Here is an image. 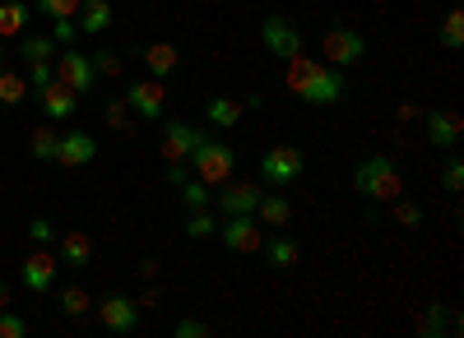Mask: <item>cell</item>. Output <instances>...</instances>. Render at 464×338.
<instances>
[{
	"label": "cell",
	"instance_id": "6da1fadb",
	"mask_svg": "<svg viewBox=\"0 0 464 338\" xmlns=\"http://www.w3.org/2000/svg\"><path fill=\"white\" fill-rule=\"evenodd\" d=\"M288 93H297L302 102H312V107H334L343 98V70L339 65H325L316 56H288Z\"/></svg>",
	"mask_w": 464,
	"mask_h": 338
},
{
	"label": "cell",
	"instance_id": "7a4b0ae2",
	"mask_svg": "<svg viewBox=\"0 0 464 338\" xmlns=\"http://www.w3.org/2000/svg\"><path fill=\"white\" fill-rule=\"evenodd\" d=\"M353 191L367 195L372 204H391V200H400V195H404L400 163H395V158H385V154L358 163V167H353Z\"/></svg>",
	"mask_w": 464,
	"mask_h": 338
},
{
	"label": "cell",
	"instance_id": "3957f363",
	"mask_svg": "<svg viewBox=\"0 0 464 338\" xmlns=\"http://www.w3.org/2000/svg\"><path fill=\"white\" fill-rule=\"evenodd\" d=\"M186 167H196V181H205L209 191H218V185L232 176V167H237V154H232V144L205 135V139L196 144V154L186 158Z\"/></svg>",
	"mask_w": 464,
	"mask_h": 338
},
{
	"label": "cell",
	"instance_id": "277c9868",
	"mask_svg": "<svg viewBox=\"0 0 464 338\" xmlns=\"http://www.w3.org/2000/svg\"><path fill=\"white\" fill-rule=\"evenodd\" d=\"M325 65H358L362 56H367V37L358 33V28H348V23H334V28H325Z\"/></svg>",
	"mask_w": 464,
	"mask_h": 338
},
{
	"label": "cell",
	"instance_id": "5b68a950",
	"mask_svg": "<svg viewBox=\"0 0 464 338\" xmlns=\"http://www.w3.org/2000/svg\"><path fill=\"white\" fill-rule=\"evenodd\" d=\"M302 172H306L302 148H293V144H275V148H265V158H260V176H265L269 185H293Z\"/></svg>",
	"mask_w": 464,
	"mask_h": 338
},
{
	"label": "cell",
	"instance_id": "8992f818",
	"mask_svg": "<svg viewBox=\"0 0 464 338\" xmlns=\"http://www.w3.org/2000/svg\"><path fill=\"white\" fill-rule=\"evenodd\" d=\"M56 80L74 93V98H80V93H93V84H98V70H93V56H84V52H61L56 61Z\"/></svg>",
	"mask_w": 464,
	"mask_h": 338
},
{
	"label": "cell",
	"instance_id": "52a82bcc",
	"mask_svg": "<svg viewBox=\"0 0 464 338\" xmlns=\"http://www.w3.org/2000/svg\"><path fill=\"white\" fill-rule=\"evenodd\" d=\"M260 185L256 181H237V176H227L223 185H218V195H214V209L218 213H227V218H237V213H256V204H260Z\"/></svg>",
	"mask_w": 464,
	"mask_h": 338
},
{
	"label": "cell",
	"instance_id": "ba28073f",
	"mask_svg": "<svg viewBox=\"0 0 464 338\" xmlns=\"http://www.w3.org/2000/svg\"><path fill=\"white\" fill-rule=\"evenodd\" d=\"M218 241H223L232 255H256V250L265 246V232H260L256 213H237V218H227V222H223Z\"/></svg>",
	"mask_w": 464,
	"mask_h": 338
},
{
	"label": "cell",
	"instance_id": "9c48e42d",
	"mask_svg": "<svg viewBox=\"0 0 464 338\" xmlns=\"http://www.w3.org/2000/svg\"><path fill=\"white\" fill-rule=\"evenodd\" d=\"M126 102H130V111L140 121H163V107H168V93H163V80H135L130 89H126Z\"/></svg>",
	"mask_w": 464,
	"mask_h": 338
},
{
	"label": "cell",
	"instance_id": "30bf717a",
	"mask_svg": "<svg viewBox=\"0 0 464 338\" xmlns=\"http://www.w3.org/2000/svg\"><path fill=\"white\" fill-rule=\"evenodd\" d=\"M98 320H102L107 333H135L140 329V302H130L126 292H111V296H102Z\"/></svg>",
	"mask_w": 464,
	"mask_h": 338
},
{
	"label": "cell",
	"instance_id": "8fae6325",
	"mask_svg": "<svg viewBox=\"0 0 464 338\" xmlns=\"http://www.w3.org/2000/svg\"><path fill=\"white\" fill-rule=\"evenodd\" d=\"M260 42L275 52V56H297L302 52V33H297V23H288L284 14H269L265 23H260Z\"/></svg>",
	"mask_w": 464,
	"mask_h": 338
},
{
	"label": "cell",
	"instance_id": "7c38bea8",
	"mask_svg": "<svg viewBox=\"0 0 464 338\" xmlns=\"http://www.w3.org/2000/svg\"><path fill=\"white\" fill-rule=\"evenodd\" d=\"M93 158H98V139L84 135V130L61 135L56 139V154H52V163H61V167H89Z\"/></svg>",
	"mask_w": 464,
	"mask_h": 338
},
{
	"label": "cell",
	"instance_id": "4fadbf2b",
	"mask_svg": "<svg viewBox=\"0 0 464 338\" xmlns=\"http://www.w3.org/2000/svg\"><path fill=\"white\" fill-rule=\"evenodd\" d=\"M56 269H61V255H52V250H43L37 246L28 259H24V287L28 292H52V283H56Z\"/></svg>",
	"mask_w": 464,
	"mask_h": 338
},
{
	"label": "cell",
	"instance_id": "5bb4252c",
	"mask_svg": "<svg viewBox=\"0 0 464 338\" xmlns=\"http://www.w3.org/2000/svg\"><path fill=\"white\" fill-rule=\"evenodd\" d=\"M205 139V130L200 126H190V121H172L168 130H163V158L168 163H186L190 154H196V144Z\"/></svg>",
	"mask_w": 464,
	"mask_h": 338
},
{
	"label": "cell",
	"instance_id": "9a60e30c",
	"mask_svg": "<svg viewBox=\"0 0 464 338\" xmlns=\"http://www.w3.org/2000/svg\"><path fill=\"white\" fill-rule=\"evenodd\" d=\"M459 130H464L459 111H450V107L428 111V139H432L437 148H455V144H459Z\"/></svg>",
	"mask_w": 464,
	"mask_h": 338
},
{
	"label": "cell",
	"instance_id": "2e32d148",
	"mask_svg": "<svg viewBox=\"0 0 464 338\" xmlns=\"http://www.w3.org/2000/svg\"><path fill=\"white\" fill-rule=\"evenodd\" d=\"M37 102H43L47 121H65V117H74V107H80V98H74L61 80H52L47 89H37Z\"/></svg>",
	"mask_w": 464,
	"mask_h": 338
},
{
	"label": "cell",
	"instance_id": "e0dca14e",
	"mask_svg": "<svg viewBox=\"0 0 464 338\" xmlns=\"http://www.w3.org/2000/svg\"><path fill=\"white\" fill-rule=\"evenodd\" d=\"M144 65H149L153 80H168V74H177V65H181V52L172 42H149L144 47Z\"/></svg>",
	"mask_w": 464,
	"mask_h": 338
},
{
	"label": "cell",
	"instance_id": "ac0fdd59",
	"mask_svg": "<svg viewBox=\"0 0 464 338\" xmlns=\"http://www.w3.org/2000/svg\"><path fill=\"white\" fill-rule=\"evenodd\" d=\"M242 98H209L205 102V121L214 126V130H232V126H237L242 121Z\"/></svg>",
	"mask_w": 464,
	"mask_h": 338
},
{
	"label": "cell",
	"instance_id": "d6986e66",
	"mask_svg": "<svg viewBox=\"0 0 464 338\" xmlns=\"http://www.w3.org/2000/svg\"><path fill=\"white\" fill-rule=\"evenodd\" d=\"M61 241V259H65V265L70 269H89V259H93V241L84 237V232H65V237H56Z\"/></svg>",
	"mask_w": 464,
	"mask_h": 338
},
{
	"label": "cell",
	"instance_id": "ffe728a7",
	"mask_svg": "<svg viewBox=\"0 0 464 338\" xmlns=\"http://www.w3.org/2000/svg\"><path fill=\"white\" fill-rule=\"evenodd\" d=\"M28 33V5L24 0H0V42Z\"/></svg>",
	"mask_w": 464,
	"mask_h": 338
},
{
	"label": "cell",
	"instance_id": "44dd1931",
	"mask_svg": "<svg viewBox=\"0 0 464 338\" xmlns=\"http://www.w3.org/2000/svg\"><path fill=\"white\" fill-rule=\"evenodd\" d=\"M256 218H260V222H269V228H288V218H293V204H288V195H260V204H256Z\"/></svg>",
	"mask_w": 464,
	"mask_h": 338
},
{
	"label": "cell",
	"instance_id": "7402d4cb",
	"mask_svg": "<svg viewBox=\"0 0 464 338\" xmlns=\"http://www.w3.org/2000/svg\"><path fill=\"white\" fill-rule=\"evenodd\" d=\"M260 250L269 255V265H275V269H293V265H297V255H302L293 237H265Z\"/></svg>",
	"mask_w": 464,
	"mask_h": 338
},
{
	"label": "cell",
	"instance_id": "603a6c76",
	"mask_svg": "<svg viewBox=\"0 0 464 338\" xmlns=\"http://www.w3.org/2000/svg\"><path fill=\"white\" fill-rule=\"evenodd\" d=\"M56 306H61V315H89V287H80V283H65L61 292H56Z\"/></svg>",
	"mask_w": 464,
	"mask_h": 338
},
{
	"label": "cell",
	"instance_id": "cb8c5ba5",
	"mask_svg": "<svg viewBox=\"0 0 464 338\" xmlns=\"http://www.w3.org/2000/svg\"><path fill=\"white\" fill-rule=\"evenodd\" d=\"M19 52H24L28 65L33 61H56V42H52V37H43V33H24L19 37Z\"/></svg>",
	"mask_w": 464,
	"mask_h": 338
},
{
	"label": "cell",
	"instance_id": "d4e9b609",
	"mask_svg": "<svg viewBox=\"0 0 464 338\" xmlns=\"http://www.w3.org/2000/svg\"><path fill=\"white\" fill-rule=\"evenodd\" d=\"M80 10H84V23H80L84 33H107L111 28V0H84Z\"/></svg>",
	"mask_w": 464,
	"mask_h": 338
},
{
	"label": "cell",
	"instance_id": "484cf974",
	"mask_svg": "<svg viewBox=\"0 0 464 338\" xmlns=\"http://www.w3.org/2000/svg\"><path fill=\"white\" fill-rule=\"evenodd\" d=\"M56 130H52V121L47 126H33V139H28V148H33V158L37 163H52V154H56Z\"/></svg>",
	"mask_w": 464,
	"mask_h": 338
},
{
	"label": "cell",
	"instance_id": "4316f807",
	"mask_svg": "<svg viewBox=\"0 0 464 338\" xmlns=\"http://www.w3.org/2000/svg\"><path fill=\"white\" fill-rule=\"evenodd\" d=\"M24 98H28L24 74H14V70H0V107H19Z\"/></svg>",
	"mask_w": 464,
	"mask_h": 338
},
{
	"label": "cell",
	"instance_id": "83f0119b",
	"mask_svg": "<svg viewBox=\"0 0 464 338\" xmlns=\"http://www.w3.org/2000/svg\"><path fill=\"white\" fill-rule=\"evenodd\" d=\"M441 47L446 52H459L464 47V10L455 5L450 14H446V23H441Z\"/></svg>",
	"mask_w": 464,
	"mask_h": 338
},
{
	"label": "cell",
	"instance_id": "f1b7e54d",
	"mask_svg": "<svg viewBox=\"0 0 464 338\" xmlns=\"http://www.w3.org/2000/svg\"><path fill=\"white\" fill-rule=\"evenodd\" d=\"M177 191H181L186 209H209V200H214V191H209L205 181H196V176H186V181L177 185Z\"/></svg>",
	"mask_w": 464,
	"mask_h": 338
},
{
	"label": "cell",
	"instance_id": "f546056e",
	"mask_svg": "<svg viewBox=\"0 0 464 338\" xmlns=\"http://www.w3.org/2000/svg\"><path fill=\"white\" fill-rule=\"evenodd\" d=\"M130 117H135V111H130V102H126V98H111V102H107V126H111V130L130 135V130H135V121H130Z\"/></svg>",
	"mask_w": 464,
	"mask_h": 338
},
{
	"label": "cell",
	"instance_id": "4dcf8cb0",
	"mask_svg": "<svg viewBox=\"0 0 464 338\" xmlns=\"http://www.w3.org/2000/svg\"><path fill=\"white\" fill-rule=\"evenodd\" d=\"M33 5L43 10L47 19H74V14H80V5H84V0H33Z\"/></svg>",
	"mask_w": 464,
	"mask_h": 338
},
{
	"label": "cell",
	"instance_id": "1f68e13d",
	"mask_svg": "<svg viewBox=\"0 0 464 338\" xmlns=\"http://www.w3.org/2000/svg\"><path fill=\"white\" fill-rule=\"evenodd\" d=\"M52 80H56V65H52V61H33V65H28V89H33V93L47 89Z\"/></svg>",
	"mask_w": 464,
	"mask_h": 338
},
{
	"label": "cell",
	"instance_id": "d6a6232c",
	"mask_svg": "<svg viewBox=\"0 0 464 338\" xmlns=\"http://www.w3.org/2000/svg\"><path fill=\"white\" fill-rule=\"evenodd\" d=\"M186 232H190V237H214V213H209V209H190Z\"/></svg>",
	"mask_w": 464,
	"mask_h": 338
},
{
	"label": "cell",
	"instance_id": "836d02e7",
	"mask_svg": "<svg viewBox=\"0 0 464 338\" xmlns=\"http://www.w3.org/2000/svg\"><path fill=\"white\" fill-rule=\"evenodd\" d=\"M395 222H400V228H422V204H413V200H400L395 204Z\"/></svg>",
	"mask_w": 464,
	"mask_h": 338
},
{
	"label": "cell",
	"instance_id": "e575fe53",
	"mask_svg": "<svg viewBox=\"0 0 464 338\" xmlns=\"http://www.w3.org/2000/svg\"><path fill=\"white\" fill-rule=\"evenodd\" d=\"M446 324H450V320H446V306H432L428 320L418 324V333H422V338H437V333H446Z\"/></svg>",
	"mask_w": 464,
	"mask_h": 338
},
{
	"label": "cell",
	"instance_id": "d590c367",
	"mask_svg": "<svg viewBox=\"0 0 464 338\" xmlns=\"http://www.w3.org/2000/svg\"><path fill=\"white\" fill-rule=\"evenodd\" d=\"M441 185H446L450 195H459V191H464V163H459V158H450V163H446V172H441Z\"/></svg>",
	"mask_w": 464,
	"mask_h": 338
},
{
	"label": "cell",
	"instance_id": "8d00e7d4",
	"mask_svg": "<svg viewBox=\"0 0 464 338\" xmlns=\"http://www.w3.org/2000/svg\"><path fill=\"white\" fill-rule=\"evenodd\" d=\"M0 338H28V320H24V315H5V311H0Z\"/></svg>",
	"mask_w": 464,
	"mask_h": 338
},
{
	"label": "cell",
	"instance_id": "74e56055",
	"mask_svg": "<svg viewBox=\"0 0 464 338\" xmlns=\"http://www.w3.org/2000/svg\"><path fill=\"white\" fill-rule=\"evenodd\" d=\"M93 70L107 74V80H116V74H121V56H116V52H98L93 56Z\"/></svg>",
	"mask_w": 464,
	"mask_h": 338
},
{
	"label": "cell",
	"instance_id": "f35d334b",
	"mask_svg": "<svg viewBox=\"0 0 464 338\" xmlns=\"http://www.w3.org/2000/svg\"><path fill=\"white\" fill-rule=\"evenodd\" d=\"M172 333H177V338H209V324H205V320H177Z\"/></svg>",
	"mask_w": 464,
	"mask_h": 338
},
{
	"label": "cell",
	"instance_id": "ab89813d",
	"mask_svg": "<svg viewBox=\"0 0 464 338\" xmlns=\"http://www.w3.org/2000/svg\"><path fill=\"white\" fill-rule=\"evenodd\" d=\"M74 33H80V28H74L70 19H52V42H56V47H70Z\"/></svg>",
	"mask_w": 464,
	"mask_h": 338
},
{
	"label": "cell",
	"instance_id": "60d3db41",
	"mask_svg": "<svg viewBox=\"0 0 464 338\" xmlns=\"http://www.w3.org/2000/svg\"><path fill=\"white\" fill-rule=\"evenodd\" d=\"M28 237H33V241H56V232H52L47 218H33V222H28Z\"/></svg>",
	"mask_w": 464,
	"mask_h": 338
},
{
	"label": "cell",
	"instance_id": "b9f144b4",
	"mask_svg": "<svg viewBox=\"0 0 464 338\" xmlns=\"http://www.w3.org/2000/svg\"><path fill=\"white\" fill-rule=\"evenodd\" d=\"M409 121H418V107L404 102V107H400V126H409Z\"/></svg>",
	"mask_w": 464,
	"mask_h": 338
},
{
	"label": "cell",
	"instance_id": "7bdbcfd3",
	"mask_svg": "<svg viewBox=\"0 0 464 338\" xmlns=\"http://www.w3.org/2000/svg\"><path fill=\"white\" fill-rule=\"evenodd\" d=\"M10 306V283H0V311Z\"/></svg>",
	"mask_w": 464,
	"mask_h": 338
},
{
	"label": "cell",
	"instance_id": "ee69618b",
	"mask_svg": "<svg viewBox=\"0 0 464 338\" xmlns=\"http://www.w3.org/2000/svg\"><path fill=\"white\" fill-rule=\"evenodd\" d=\"M0 70H5V47H0Z\"/></svg>",
	"mask_w": 464,
	"mask_h": 338
}]
</instances>
